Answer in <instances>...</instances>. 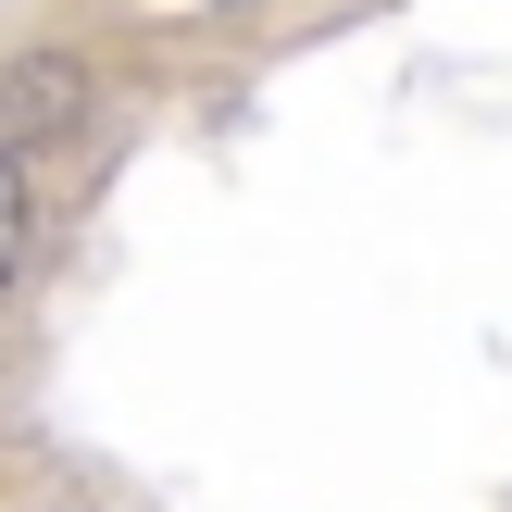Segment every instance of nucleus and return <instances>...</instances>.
I'll list each match as a JSON object with an SVG mask.
<instances>
[{"mask_svg":"<svg viewBox=\"0 0 512 512\" xmlns=\"http://www.w3.org/2000/svg\"><path fill=\"white\" fill-rule=\"evenodd\" d=\"M75 113H88V63H75V50H25V63L0 75V150L75 138Z\"/></svg>","mask_w":512,"mask_h":512,"instance_id":"obj_1","label":"nucleus"},{"mask_svg":"<svg viewBox=\"0 0 512 512\" xmlns=\"http://www.w3.org/2000/svg\"><path fill=\"white\" fill-rule=\"evenodd\" d=\"M25 275V150H0V288Z\"/></svg>","mask_w":512,"mask_h":512,"instance_id":"obj_2","label":"nucleus"}]
</instances>
